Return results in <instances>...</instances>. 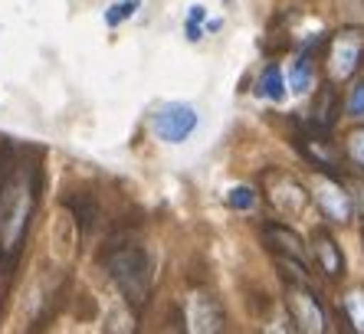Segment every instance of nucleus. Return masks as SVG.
I'll use <instances>...</instances> for the list:
<instances>
[{
  "mask_svg": "<svg viewBox=\"0 0 364 334\" xmlns=\"http://www.w3.org/2000/svg\"><path fill=\"white\" fill-rule=\"evenodd\" d=\"M40 197V167L17 161L7 141L0 144V252L14 259L30 230Z\"/></svg>",
  "mask_w": 364,
  "mask_h": 334,
  "instance_id": "obj_1",
  "label": "nucleus"
},
{
  "mask_svg": "<svg viewBox=\"0 0 364 334\" xmlns=\"http://www.w3.org/2000/svg\"><path fill=\"white\" fill-rule=\"evenodd\" d=\"M105 269H109L112 282L119 285V292L128 298V305L141 308L148 295H151V282H154V272H151V259L144 256V249L138 246H115V249L105 252Z\"/></svg>",
  "mask_w": 364,
  "mask_h": 334,
  "instance_id": "obj_2",
  "label": "nucleus"
},
{
  "mask_svg": "<svg viewBox=\"0 0 364 334\" xmlns=\"http://www.w3.org/2000/svg\"><path fill=\"white\" fill-rule=\"evenodd\" d=\"M364 63V30L361 26H345L331 36L328 43V79L331 82H348Z\"/></svg>",
  "mask_w": 364,
  "mask_h": 334,
  "instance_id": "obj_3",
  "label": "nucleus"
},
{
  "mask_svg": "<svg viewBox=\"0 0 364 334\" xmlns=\"http://www.w3.org/2000/svg\"><path fill=\"white\" fill-rule=\"evenodd\" d=\"M266 197L282 217H299L305 207H309V197L312 193L305 190L292 174H282V171H272L266 174Z\"/></svg>",
  "mask_w": 364,
  "mask_h": 334,
  "instance_id": "obj_4",
  "label": "nucleus"
},
{
  "mask_svg": "<svg viewBox=\"0 0 364 334\" xmlns=\"http://www.w3.org/2000/svg\"><path fill=\"white\" fill-rule=\"evenodd\" d=\"M286 308H289V318H292V325H296L299 331H309V334L325 331V311H322V305H318V298L305 289V282L289 285Z\"/></svg>",
  "mask_w": 364,
  "mask_h": 334,
  "instance_id": "obj_5",
  "label": "nucleus"
},
{
  "mask_svg": "<svg viewBox=\"0 0 364 334\" xmlns=\"http://www.w3.org/2000/svg\"><path fill=\"white\" fill-rule=\"evenodd\" d=\"M154 134L168 144H181L184 138H191V131L197 128V112L191 105H164L158 115L151 118Z\"/></svg>",
  "mask_w": 364,
  "mask_h": 334,
  "instance_id": "obj_6",
  "label": "nucleus"
},
{
  "mask_svg": "<svg viewBox=\"0 0 364 334\" xmlns=\"http://www.w3.org/2000/svg\"><path fill=\"white\" fill-rule=\"evenodd\" d=\"M315 200H318L322 213L331 223H348V220H351L355 200H351V193H348L335 177H328V181H322V184L315 187Z\"/></svg>",
  "mask_w": 364,
  "mask_h": 334,
  "instance_id": "obj_7",
  "label": "nucleus"
},
{
  "mask_svg": "<svg viewBox=\"0 0 364 334\" xmlns=\"http://www.w3.org/2000/svg\"><path fill=\"white\" fill-rule=\"evenodd\" d=\"M338 92H335V85L325 82L318 92H315V102H312V112H309V125H312V131L325 134L335 128V122H338Z\"/></svg>",
  "mask_w": 364,
  "mask_h": 334,
  "instance_id": "obj_8",
  "label": "nucleus"
},
{
  "mask_svg": "<svg viewBox=\"0 0 364 334\" xmlns=\"http://www.w3.org/2000/svg\"><path fill=\"white\" fill-rule=\"evenodd\" d=\"M263 239L269 242V249H276L279 256H286V259H296V262H305V259H309L302 236L292 233V230H289V226H282V223L263 226Z\"/></svg>",
  "mask_w": 364,
  "mask_h": 334,
  "instance_id": "obj_9",
  "label": "nucleus"
},
{
  "mask_svg": "<svg viewBox=\"0 0 364 334\" xmlns=\"http://www.w3.org/2000/svg\"><path fill=\"white\" fill-rule=\"evenodd\" d=\"M312 252H315V259H318V266H322V272L328 279L345 276V256H341L338 242H335V236L331 233L318 230V233L312 236Z\"/></svg>",
  "mask_w": 364,
  "mask_h": 334,
  "instance_id": "obj_10",
  "label": "nucleus"
},
{
  "mask_svg": "<svg viewBox=\"0 0 364 334\" xmlns=\"http://www.w3.org/2000/svg\"><path fill=\"white\" fill-rule=\"evenodd\" d=\"M194 331H220L223 328V311L217 305V298L210 295H194L191 298V315H187Z\"/></svg>",
  "mask_w": 364,
  "mask_h": 334,
  "instance_id": "obj_11",
  "label": "nucleus"
},
{
  "mask_svg": "<svg viewBox=\"0 0 364 334\" xmlns=\"http://www.w3.org/2000/svg\"><path fill=\"white\" fill-rule=\"evenodd\" d=\"M256 92L263 95V99H269V102H282V99H286V79H282V69L276 66V63H272V66H266V72L259 75Z\"/></svg>",
  "mask_w": 364,
  "mask_h": 334,
  "instance_id": "obj_12",
  "label": "nucleus"
},
{
  "mask_svg": "<svg viewBox=\"0 0 364 334\" xmlns=\"http://www.w3.org/2000/svg\"><path fill=\"white\" fill-rule=\"evenodd\" d=\"M309 85H312V59L309 53L296 59V66H292V75H289V89L292 92H309Z\"/></svg>",
  "mask_w": 364,
  "mask_h": 334,
  "instance_id": "obj_13",
  "label": "nucleus"
},
{
  "mask_svg": "<svg viewBox=\"0 0 364 334\" xmlns=\"http://www.w3.org/2000/svg\"><path fill=\"white\" fill-rule=\"evenodd\" d=\"M345 154H348V161H351L358 171H364V128H351V131H348Z\"/></svg>",
  "mask_w": 364,
  "mask_h": 334,
  "instance_id": "obj_14",
  "label": "nucleus"
},
{
  "mask_svg": "<svg viewBox=\"0 0 364 334\" xmlns=\"http://www.w3.org/2000/svg\"><path fill=\"white\" fill-rule=\"evenodd\" d=\"M345 311H348V325H351V331H364V292L348 295Z\"/></svg>",
  "mask_w": 364,
  "mask_h": 334,
  "instance_id": "obj_15",
  "label": "nucleus"
},
{
  "mask_svg": "<svg viewBox=\"0 0 364 334\" xmlns=\"http://www.w3.org/2000/svg\"><path fill=\"white\" fill-rule=\"evenodd\" d=\"M135 10H138V0H119V4H112V7L105 10V23H109V26H119L122 20L135 17Z\"/></svg>",
  "mask_w": 364,
  "mask_h": 334,
  "instance_id": "obj_16",
  "label": "nucleus"
},
{
  "mask_svg": "<svg viewBox=\"0 0 364 334\" xmlns=\"http://www.w3.org/2000/svg\"><path fill=\"white\" fill-rule=\"evenodd\" d=\"M345 112H348L351 118H364V79H358V82L348 89Z\"/></svg>",
  "mask_w": 364,
  "mask_h": 334,
  "instance_id": "obj_17",
  "label": "nucleus"
},
{
  "mask_svg": "<svg viewBox=\"0 0 364 334\" xmlns=\"http://www.w3.org/2000/svg\"><path fill=\"white\" fill-rule=\"evenodd\" d=\"M227 203L233 210H253L256 207V190L253 187H233L227 193Z\"/></svg>",
  "mask_w": 364,
  "mask_h": 334,
  "instance_id": "obj_18",
  "label": "nucleus"
},
{
  "mask_svg": "<svg viewBox=\"0 0 364 334\" xmlns=\"http://www.w3.org/2000/svg\"><path fill=\"white\" fill-rule=\"evenodd\" d=\"M69 207L76 213V223H82V230H89V226L95 223V217H99V210H95L92 203H85L82 197H79V200H69Z\"/></svg>",
  "mask_w": 364,
  "mask_h": 334,
  "instance_id": "obj_19",
  "label": "nucleus"
},
{
  "mask_svg": "<svg viewBox=\"0 0 364 334\" xmlns=\"http://www.w3.org/2000/svg\"><path fill=\"white\" fill-rule=\"evenodd\" d=\"M200 20H203V7H191V20H187V40H200Z\"/></svg>",
  "mask_w": 364,
  "mask_h": 334,
  "instance_id": "obj_20",
  "label": "nucleus"
}]
</instances>
